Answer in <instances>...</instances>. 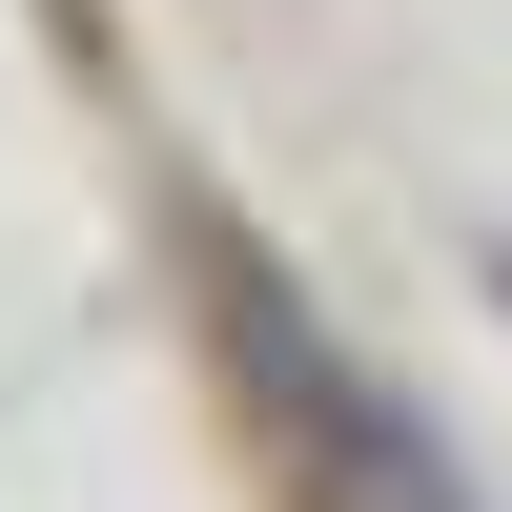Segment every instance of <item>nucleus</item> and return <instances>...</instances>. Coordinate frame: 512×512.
<instances>
[{
  "label": "nucleus",
  "mask_w": 512,
  "mask_h": 512,
  "mask_svg": "<svg viewBox=\"0 0 512 512\" xmlns=\"http://www.w3.org/2000/svg\"><path fill=\"white\" fill-rule=\"evenodd\" d=\"M492 287H512V267H492Z\"/></svg>",
  "instance_id": "obj_2"
},
{
  "label": "nucleus",
  "mask_w": 512,
  "mask_h": 512,
  "mask_svg": "<svg viewBox=\"0 0 512 512\" xmlns=\"http://www.w3.org/2000/svg\"><path fill=\"white\" fill-rule=\"evenodd\" d=\"M205 328H226V390L267 410V451H287V492H308V512H472V492H451V451L410 431V410L369 390L308 308H287V267H226V287H205Z\"/></svg>",
  "instance_id": "obj_1"
}]
</instances>
